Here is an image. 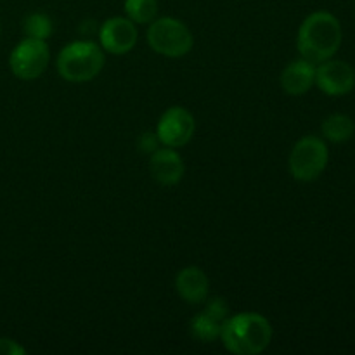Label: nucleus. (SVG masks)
<instances>
[{"label": "nucleus", "instance_id": "nucleus-1", "mask_svg": "<svg viewBox=\"0 0 355 355\" xmlns=\"http://www.w3.org/2000/svg\"><path fill=\"white\" fill-rule=\"evenodd\" d=\"M343 42L342 23L328 10H315L302 21L297 35V51L300 58L312 64H321L335 58Z\"/></svg>", "mask_w": 355, "mask_h": 355}, {"label": "nucleus", "instance_id": "nucleus-2", "mask_svg": "<svg viewBox=\"0 0 355 355\" xmlns=\"http://www.w3.org/2000/svg\"><path fill=\"white\" fill-rule=\"evenodd\" d=\"M274 329L269 319L257 312L229 315L222 324L220 340L234 355H259L270 345Z\"/></svg>", "mask_w": 355, "mask_h": 355}, {"label": "nucleus", "instance_id": "nucleus-3", "mask_svg": "<svg viewBox=\"0 0 355 355\" xmlns=\"http://www.w3.org/2000/svg\"><path fill=\"white\" fill-rule=\"evenodd\" d=\"M106 52L90 40L71 42L61 49L55 59L59 76L71 83H87L96 78L104 68Z\"/></svg>", "mask_w": 355, "mask_h": 355}, {"label": "nucleus", "instance_id": "nucleus-4", "mask_svg": "<svg viewBox=\"0 0 355 355\" xmlns=\"http://www.w3.org/2000/svg\"><path fill=\"white\" fill-rule=\"evenodd\" d=\"M329 163V149L322 137L305 135L295 142L290 153V172L298 182H314L324 173Z\"/></svg>", "mask_w": 355, "mask_h": 355}, {"label": "nucleus", "instance_id": "nucleus-5", "mask_svg": "<svg viewBox=\"0 0 355 355\" xmlns=\"http://www.w3.org/2000/svg\"><path fill=\"white\" fill-rule=\"evenodd\" d=\"M148 44L156 54L177 59L189 54L194 45V37L180 19L163 16L149 23Z\"/></svg>", "mask_w": 355, "mask_h": 355}, {"label": "nucleus", "instance_id": "nucleus-6", "mask_svg": "<svg viewBox=\"0 0 355 355\" xmlns=\"http://www.w3.org/2000/svg\"><path fill=\"white\" fill-rule=\"evenodd\" d=\"M51 62V49L45 40L24 38L9 55V66L14 76L24 82L37 80L45 73Z\"/></svg>", "mask_w": 355, "mask_h": 355}, {"label": "nucleus", "instance_id": "nucleus-7", "mask_svg": "<svg viewBox=\"0 0 355 355\" xmlns=\"http://www.w3.org/2000/svg\"><path fill=\"white\" fill-rule=\"evenodd\" d=\"M194 130H196L194 116L182 106L168 107L156 125L159 144L175 149L186 146L193 139Z\"/></svg>", "mask_w": 355, "mask_h": 355}, {"label": "nucleus", "instance_id": "nucleus-8", "mask_svg": "<svg viewBox=\"0 0 355 355\" xmlns=\"http://www.w3.org/2000/svg\"><path fill=\"white\" fill-rule=\"evenodd\" d=\"M315 85L329 97H342L355 89V69L342 59H328L315 66Z\"/></svg>", "mask_w": 355, "mask_h": 355}, {"label": "nucleus", "instance_id": "nucleus-9", "mask_svg": "<svg viewBox=\"0 0 355 355\" xmlns=\"http://www.w3.org/2000/svg\"><path fill=\"white\" fill-rule=\"evenodd\" d=\"M139 38L137 24L127 16H114L104 21L99 30V42L104 52L113 55L128 54Z\"/></svg>", "mask_w": 355, "mask_h": 355}, {"label": "nucleus", "instance_id": "nucleus-10", "mask_svg": "<svg viewBox=\"0 0 355 355\" xmlns=\"http://www.w3.org/2000/svg\"><path fill=\"white\" fill-rule=\"evenodd\" d=\"M149 172H151L153 179L162 186H177L182 180L186 166H184L182 156L175 148L163 146L151 155Z\"/></svg>", "mask_w": 355, "mask_h": 355}, {"label": "nucleus", "instance_id": "nucleus-11", "mask_svg": "<svg viewBox=\"0 0 355 355\" xmlns=\"http://www.w3.org/2000/svg\"><path fill=\"white\" fill-rule=\"evenodd\" d=\"M175 290L186 304L200 305L207 302L210 281L203 269L196 266H187L175 276Z\"/></svg>", "mask_w": 355, "mask_h": 355}, {"label": "nucleus", "instance_id": "nucleus-12", "mask_svg": "<svg viewBox=\"0 0 355 355\" xmlns=\"http://www.w3.org/2000/svg\"><path fill=\"white\" fill-rule=\"evenodd\" d=\"M279 82L288 96H305L315 85V64L304 58L297 59L283 69Z\"/></svg>", "mask_w": 355, "mask_h": 355}, {"label": "nucleus", "instance_id": "nucleus-13", "mask_svg": "<svg viewBox=\"0 0 355 355\" xmlns=\"http://www.w3.org/2000/svg\"><path fill=\"white\" fill-rule=\"evenodd\" d=\"M322 139L335 144H343L350 141L355 134V123L349 114L333 113L328 118H324L321 125Z\"/></svg>", "mask_w": 355, "mask_h": 355}, {"label": "nucleus", "instance_id": "nucleus-14", "mask_svg": "<svg viewBox=\"0 0 355 355\" xmlns=\"http://www.w3.org/2000/svg\"><path fill=\"white\" fill-rule=\"evenodd\" d=\"M222 324L224 322L220 319H217L215 315H211L210 312L203 311L198 315H194L193 321H191V333L196 340L205 343H211L217 338H220Z\"/></svg>", "mask_w": 355, "mask_h": 355}, {"label": "nucleus", "instance_id": "nucleus-15", "mask_svg": "<svg viewBox=\"0 0 355 355\" xmlns=\"http://www.w3.org/2000/svg\"><path fill=\"white\" fill-rule=\"evenodd\" d=\"M123 7L135 24H149L158 17V0H125Z\"/></svg>", "mask_w": 355, "mask_h": 355}, {"label": "nucleus", "instance_id": "nucleus-16", "mask_svg": "<svg viewBox=\"0 0 355 355\" xmlns=\"http://www.w3.org/2000/svg\"><path fill=\"white\" fill-rule=\"evenodd\" d=\"M23 31L28 38L47 40L54 31L52 19L44 12H31L23 19Z\"/></svg>", "mask_w": 355, "mask_h": 355}, {"label": "nucleus", "instance_id": "nucleus-17", "mask_svg": "<svg viewBox=\"0 0 355 355\" xmlns=\"http://www.w3.org/2000/svg\"><path fill=\"white\" fill-rule=\"evenodd\" d=\"M205 311L210 312V314L215 315L217 319H220L222 322H225V319L229 318V305L224 298H211L210 302H207Z\"/></svg>", "mask_w": 355, "mask_h": 355}, {"label": "nucleus", "instance_id": "nucleus-18", "mask_svg": "<svg viewBox=\"0 0 355 355\" xmlns=\"http://www.w3.org/2000/svg\"><path fill=\"white\" fill-rule=\"evenodd\" d=\"M158 148L159 139L158 135H156V132L155 134H153V132H144V134L139 137V149H141L142 153H146V155H153Z\"/></svg>", "mask_w": 355, "mask_h": 355}, {"label": "nucleus", "instance_id": "nucleus-19", "mask_svg": "<svg viewBox=\"0 0 355 355\" xmlns=\"http://www.w3.org/2000/svg\"><path fill=\"white\" fill-rule=\"evenodd\" d=\"M26 350L10 338H0V355H24Z\"/></svg>", "mask_w": 355, "mask_h": 355}, {"label": "nucleus", "instance_id": "nucleus-20", "mask_svg": "<svg viewBox=\"0 0 355 355\" xmlns=\"http://www.w3.org/2000/svg\"><path fill=\"white\" fill-rule=\"evenodd\" d=\"M0 31H2V28H0Z\"/></svg>", "mask_w": 355, "mask_h": 355}]
</instances>
